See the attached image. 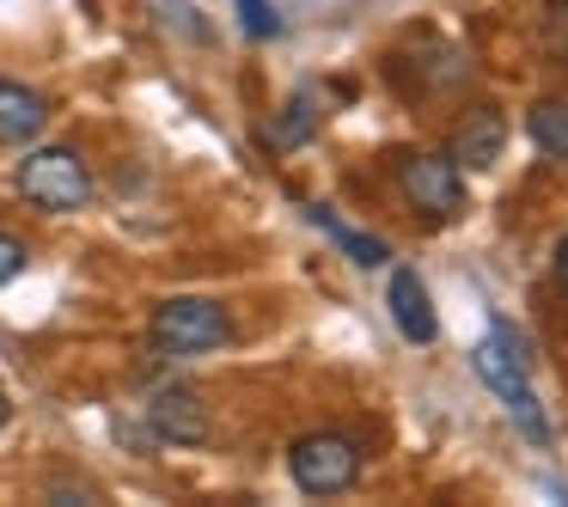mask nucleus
Masks as SVG:
<instances>
[{
  "instance_id": "obj_1",
  "label": "nucleus",
  "mask_w": 568,
  "mask_h": 507,
  "mask_svg": "<svg viewBox=\"0 0 568 507\" xmlns=\"http://www.w3.org/2000/svg\"><path fill=\"white\" fill-rule=\"evenodd\" d=\"M470 361H477L483 385H489V392L507 404V416L519 422V434H526V440H538V446L550 440V416H544L538 392H531V379H526V361H531L526 336H519L507 318H495V324H489V336H483V343L470 348Z\"/></svg>"
},
{
  "instance_id": "obj_2",
  "label": "nucleus",
  "mask_w": 568,
  "mask_h": 507,
  "mask_svg": "<svg viewBox=\"0 0 568 507\" xmlns=\"http://www.w3.org/2000/svg\"><path fill=\"white\" fill-rule=\"evenodd\" d=\"M148 336H153V348H160V355L190 361V355L221 348L226 336H233V318H226V306H221V300H209V294H172V300H160V306H153Z\"/></svg>"
},
{
  "instance_id": "obj_3",
  "label": "nucleus",
  "mask_w": 568,
  "mask_h": 507,
  "mask_svg": "<svg viewBox=\"0 0 568 507\" xmlns=\"http://www.w3.org/2000/svg\"><path fill=\"white\" fill-rule=\"evenodd\" d=\"M361 440L343 428H312L287 446V477L300 495H343L361 483Z\"/></svg>"
},
{
  "instance_id": "obj_4",
  "label": "nucleus",
  "mask_w": 568,
  "mask_h": 507,
  "mask_svg": "<svg viewBox=\"0 0 568 507\" xmlns=\"http://www.w3.org/2000/svg\"><path fill=\"white\" fill-rule=\"evenodd\" d=\"M19 196L43 214H80L92 202V172L74 148H31L19 160Z\"/></svg>"
},
{
  "instance_id": "obj_5",
  "label": "nucleus",
  "mask_w": 568,
  "mask_h": 507,
  "mask_svg": "<svg viewBox=\"0 0 568 507\" xmlns=\"http://www.w3.org/2000/svg\"><path fill=\"white\" fill-rule=\"evenodd\" d=\"M397 190H404V202L416 214H428V221L465 214V178H458V165L446 160V153H428V148L397 153Z\"/></svg>"
},
{
  "instance_id": "obj_6",
  "label": "nucleus",
  "mask_w": 568,
  "mask_h": 507,
  "mask_svg": "<svg viewBox=\"0 0 568 507\" xmlns=\"http://www.w3.org/2000/svg\"><path fill=\"white\" fill-rule=\"evenodd\" d=\"M501 153H507L501 104H465V111L453 116V135H446V160H453L458 172H489V165H501Z\"/></svg>"
},
{
  "instance_id": "obj_7",
  "label": "nucleus",
  "mask_w": 568,
  "mask_h": 507,
  "mask_svg": "<svg viewBox=\"0 0 568 507\" xmlns=\"http://www.w3.org/2000/svg\"><path fill=\"white\" fill-rule=\"evenodd\" d=\"M148 428L160 434L165 446H202L214 434V422H209L202 392H190V385H165V392L148 397Z\"/></svg>"
},
{
  "instance_id": "obj_8",
  "label": "nucleus",
  "mask_w": 568,
  "mask_h": 507,
  "mask_svg": "<svg viewBox=\"0 0 568 507\" xmlns=\"http://www.w3.org/2000/svg\"><path fill=\"white\" fill-rule=\"evenodd\" d=\"M385 306H392V324H397V336L404 343H434L440 336V318H434V300H428V287H422V275L416 270H392V287H385Z\"/></svg>"
},
{
  "instance_id": "obj_9",
  "label": "nucleus",
  "mask_w": 568,
  "mask_h": 507,
  "mask_svg": "<svg viewBox=\"0 0 568 507\" xmlns=\"http://www.w3.org/2000/svg\"><path fill=\"white\" fill-rule=\"evenodd\" d=\"M50 129V99L26 80H0V148H31Z\"/></svg>"
},
{
  "instance_id": "obj_10",
  "label": "nucleus",
  "mask_w": 568,
  "mask_h": 507,
  "mask_svg": "<svg viewBox=\"0 0 568 507\" xmlns=\"http://www.w3.org/2000/svg\"><path fill=\"white\" fill-rule=\"evenodd\" d=\"M306 221L318 226V233L331 239V245L343 251L348 263H361V270H379V263H392V245H385V239H373V233H355L348 221H336L331 202H306Z\"/></svg>"
},
{
  "instance_id": "obj_11",
  "label": "nucleus",
  "mask_w": 568,
  "mask_h": 507,
  "mask_svg": "<svg viewBox=\"0 0 568 507\" xmlns=\"http://www.w3.org/2000/svg\"><path fill=\"white\" fill-rule=\"evenodd\" d=\"M318 87H300L294 99L282 104V116H275L270 129H263V148H275V153H287V148H306L312 141V129H318Z\"/></svg>"
},
{
  "instance_id": "obj_12",
  "label": "nucleus",
  "mask_w": 568,
  "mask_h": 507,
  "mask_svg": "<svg viewBox=\"0 0 568 507\" xmlns=\"http://www.w3.org/2000/svg\"><path fill=\"white\" fill-rule=\"evenodd\" d=\"M526 135L538 141L550 160H568V99H538L526 111Z\"/></svg>"
},
{
  "instance_id": "obj_13",
  "label": "nucleus",
  "mask_w": 568,
  "mask_h": 507,
  "mask_svg": "<svg viewBox=\"0 0 568 507\" xmlns=\"http://www.w3.org/2000/svg\"><path fill=\"white\" fill-rule=\"evenodd\" d=\"M233 7H239V26H245V38L270 43L275 31H282V13H275L270 0H233Z\"/></svg>"
},
{
  "instance_id": "obj_14",
  "label": "nucleus",
  "mask_w": 568,
  "mask_h": 507,
  "mask_svg": "<svg viewBox=\"0 0 568 507\" xmlns=\"http://www.w3.org/2000/svg\"><path fill=\"white\" fill-rule=\"evenodd\" d=\"M19 275H26V239L0 233V287H7V282H19Z\"/></svg>"
},
{
  "instance_id": "obj_15",
  "label": "nucleus",
  "mask_w": 568,
  "mask_h": 507,
  "mask_svg": "<svg viewBox=\"0 0 568 507\" xmlns=\"http://www.w3.org/2000/svg\"><path fill=\"white\" fill-rule=\"evenodd\" d=\"M544 43H550L556 55H568V7H550V13H544Z\"/></svg>"
},
{
  "instance_id": "obj_16",
  "label": "nucleus",
  "mask_w": 568,
  "mask_h": 507,
  "mask_svg": "<svg viewBox=\"0 0 568 507\" xmlns=\"http://www.w3.org/2000/svg\"><path fill=\"white\" fill-rule=\"evenodd\" d=\"M556 282H562V287H568V233H562V239H556Z\"/></svg>"
},
{
  "instance_id": "obj_17",
  "label": "nucleus",
  "mask_w": 568,
  "mask_h": 507,
  "mask_svg": "<svg viewBox=\"0 0 568 507\" xmlns=\"http://www.w3.org/2000/svg\"><path fill=\"white\" fill-rule=\"evenodd\" d=\"M13 422V397H7V385H0V428Z\"/></svg>"
}]
</instances>
